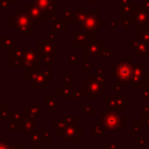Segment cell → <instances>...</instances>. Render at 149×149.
I'll list each match as a JSON object with an SVG mask.
<instances>
[{"mask_svg":"<svg viewBox=\"0 0 149 149\" xmlns=\"http://www.w3.org/2000/svg\"><path fill=\"white\" fill-rule=\"evenodd\" d=\"M8 23L12 27H15L21 36H29L33 31L36 30V24L29 14L23 9H16L14 14L8 16Z\"/></svg>","mask_w":149,"mask_h":149,"instance_id":"cell-1","label":"cell"},{"mask_svg":"<svg viewBox=\"0 0 149 149\" xmlns=\"http://www.w3.org/2000/svg\"><path fill=\"white\" fill-rule=\"evenodd\" d=\"M20 68L24 69V78H27V79H30L34 71L42 69L41 56H40L37 49L35 47L34 48H24L22 64Z\"/></svg>","mask_w":149,"mask_h":149,"instance_id":"cell-2","label":"cell"},{"mask_svg":"<svg viewBox=\"0 0 149 149\" xmlns=\"http://www.w3.org/2000/svg\"><path fill=\"white\" fill-rule=\"evenodd\" d=\"M111 73L115 74V83L120 84H127L132 79V73H133V62L130 57L123 58L120 62L115 64L114 68L109 69Z\"/></svg>","mask_w":149,"mask_h":149,"instance_id":"cell-3","label":"cell"},{"mask_svg":"<svg viewBox=\"0 0 149 149\" xmlns=\"http://www.w3.org/2000/svg\"><path fill=\"white\" fill-rule=\"evenodd\" d=\"M101 125L108 130H119L125 123L126 118L118 111H100Z\"/></svg>","mask_w":149,"mask_h":149,"instance_id":"cell-4","label":"cell"},{"mask_svg":"<svg viewBox=\"0 0 149 149\" xmlns=\"http://www.w3.org/2000/svg\"><path fill=\"white\" fill-rule=\"evenodd\" d=\"M99 16H100V12L98 9H95L93 12H86L85 19L79 24L78 30L90 34V35H94V33L98 29H100V27L105 26V21L101 20Z\"/></svg>","mask_w":149,"mask_h":149,"instance_id":"cell-5","label":"cell"},{"mask_svg":"<svg viewBox=\"0 0 149 149\" xmlns=\"http://www.w3.org/2000/svg\"><path fill=\"white\" fill-rule=\"evenodd\" d=\"M104 91H105V86L95 79V74L94 73L90 72L88 73V78L84 79L83 92L85 94H87L91 100H97L104 93Z\"/></svg>","mask_w":149,"mask_h":149,"instance_id":"cell-6","label":"cell"},{"mask_svg":"<svg viewBox=\"0 0 149 149\" xmlns=\"http://www.w3.org/2000/svg\"><path fill=\"white\" fill-rule=\"evenodd\" d=\"M147 63H133V73L129 81L132 88H143V83L147 77Z\"/></svg>","mask_w":149,"mask_h":149,"instance_id":"cell-7","label":"cell"},{"mask_svg":"<svg viewBox=\"0 0 149 149\" xmlns=\"http://www.w3.org/2000/svg\"><path fill=\"white\" fill-rule=\"evenodd\" d=\"M31 5H34L42 12L44 20L52 21L56 19L57 9L55 0H31Z\"/></svg>","mask_w":149,"mask_h":149,"instance_id":"cell-8","label":"cell"},{"mask_svg":"<svg viewBox=\"0 0 149 149\" xmlns=\"http://www.w3.org/2000/svg\"><path fill=\"white\" fill-rule=\"evenodd\" d=\"M100 38L95 35H90L79 30L72 31V47H86L87 44L99 42Z\"/></svg>","mask_w":149,"mask_h":149,"instance_id":"cell-9","label":"cell"},{"mask_svg":"<svg viewBox=\"0 0 149 149\" xmlns=\"http://www.w3.org/2000/svg\"><path fill=\"white\" fill-rule=\"evenodd\" d=\"M105 48H106V45H105V43L102 41L94 42V43H91V44H87L86 47H84V57H83L84 63L90 62L88 59L91 57L100 58Z\"/></svg>","mask_w":149,"mask_h":149,"instance_id":"cell-10","label":"cell"},{"mask_svg":"<svg viewBox=\"0 0 149 149\" xmlns=\"http://www.w3.org/2000/svg\"><path fill=\"white\" fill-rule=\"evenodd\" d=\"M58 136H62L63 141H77L83 134V127L77 126H64L58 127Z\"/></svg>","mask_w":149,"mask_h":149,"instance_id":"cell-11","label":"cell"},{"mask_svg":"<svg viewBox=\"0 0 149 149\" xmlns=\"http://www.w3.org/2000/svg\"><path fill=\"white\" fill-rule=\"evenodd\" d=\"M130 50H132V52H135L137 57L149 58V42H144L137 36H132Z\"/></svg>","mask_w":149,"mask_h":149,"instance_id":"cell-12","label":"cell"},{"mask_svg":"<svg viewBox=\"0 0 149 149\" xmlns=\"http://www.w3.org/2000/svg\"><path fill=\"white\" fill-rule=\"evenodd\" d=\"M35 48L41 49L51 58L57 57V42L50 41L47 36H41V40L35 43Z\"/></svg>","mask_w":149,"mask_h":149,"instance_id":"cell-13","label":"cell"},{"mask_svg":"<svg viewBox=\"0 0 149 149\" xmlns=\"http://www.w3.org/2000/svg\"><path fill=\"white\" fill-rule=\"evenodd\" d=\"M134 26H144L149 24V10L144 8L142 5H136V9L130 14Z\"/></svg>","mask_w":149,"mask_h":149,"instance_id":"cell-14","label":"cell"},{"mask_svg":"<svg viewBox=\"0 0 149 149\" xmlns=\"http://www.w3.org/2000/svg\"><path fill=\"white\" fill-rule=\"evenodd\" d=\"M43 70L44 69H38V70L33 72L31 77H30V87L31 88H34V90H44L48 86L44 73H43Z\"/></svg>","mask_w":149,"mask_h":149,"instance_id":"cell-15","label":"cell"},{"mask_svg":"<svg viewBox=\"0 0 149 149\" xmlns=\"http://www.w3.org/2000/svg\"><path fill=\"white\" fill-rule=\"evenodd\" d=\"M23 54H24V48L23 47H19V48H14L10 52H9V57H8V64L10 69H14L16 66H21L22 64V58H23Z\"/></svg>","mask_w":149,"mask_h":149,"instance_id":"cell-16","label":"cell"},{"mask_svg":"<svg viewBox=\"0 0 149 149\" xmlns=\"http://www.w3.org/2000/svg\"><path fill=\"white\" fill-rule=\"evenodd\" d=\"M24 10H26V12L29 14V16L34 20L36 27H40V26L42 24V21H44V16H43L42 12H41L37 7H35L34 5L27 3V5L24 6Z\"/></svg>","mask_w":149,"mask_h":149,"instance_id":"cell-17","label":"cell"},{"mask_svg":"<svg viewBox=\"0 0 149 149\" xmlns=\"http://www.w3.org/2000/svg\"><path fill=\"white\" fill-rule=\"evenodd\" d=\"M51 26H52L54 31L56 33L57 37H58V36H62L63 33L68 30V21H65V20H63V19H62V20H58V19L52 20V21H51Z\"/></svg>","mask_w":149,"mask_h":149,"instance_id":"cell-18","label":"cell"},{"mask_svg":"<svg viewBox=\"0 0 149 149\" xmlns=\"http://www.w3.org/2000/svg\"><path fill=\"white\" fill-rule=\"evenodd\" d=\"M0 47H2L5 52H10L15 48V40L12 36H1Z\"/></svg>","mask_w":149,"mask_h":149,"instance_id":"cell-19","label":"cell"},{"mask_svg":"<svg viewBox=\"0 0 149 149\" xmlns=\"http://www.w3.org/2000/svg\"><path fill=\"white\" fill-rule=\"evenodd\" d=\"M22 129L24 130V133H26L27 136H31L35 133V122H34V119L26 116V119H24V121L22 123Z\"/></svg>","mask_w":149,"mask_h":149,"instance_id":"cell-20","label":"cell"},{"mask_svg":"<svg viewBox=\"0 0 149 149\" xmlns=\"http://www.w3.org/2000/svg\"><path fill=\"white\" fill-rule=\"evenodd\" d=\"M120 21H121V24L126 28L127 31L132 30V28L134 27V22H133V19H132L130 14H126V13L120 12Z\"/></svg>","mask_w":149,"mask_h":149,"instance_id":"cell-21","label":"cell"},{"mask_svg":"<svg viewBox=\"0 0 149 149\" xmlns=\"http://www.w3.org/2000/svg\"><path fill=\"white\" fill-rule=\"evenodd\" d=\"M136 36L144 42H149V26L144 24L136 27Z\"/></svg>","mask_w":149,"mask_h":149,"instance_id":"cell-22","label":"cell"},{"mask_svg":"<svg viewBox=\"0 0 149 149\" xmlns=\"http://www.w3.org/2000/svg\"><path fill=\"white\" fill-rule=\"evenodd\" d=\"M72 85H63L61 88L57 90V93L62 95V98L64 100H68V99H72Z\"/></svg>","mask_w":149,"mask_h":149,"instance_id":"cell-23","label":"cell"},{"mask_svg":"<svg viewBox=\"0 0 149 149\" xmlns=\"http://www.w3.org/2000/svg\"><path fill=\"white\" fill-rule=\"evenodd\" d=\"M24 112H26V115H27L28 118L34 119L36 115L40 114V112H41V106H40V105H33V106L27 105Z\"/></svg>","mask_w":149,"mask_h":149,"instance_id":"cell-24","label":"cell"},{"mask_svg":"<svg viewBox=\"0 0 149 149\" xmlns=\"http://www.w3.org/2000/svg\"><path fill=\"white\" fill-rule=\"evenodd\" d=\"M45 106L48 109L55 111L57 108V95L56 94H48L45 97Z\"/></svg>","mask_w":149,"mask_h":149,"instance_id":"cell-25","label":"cell"},{"mask_svg":"<svg viewBox=\"0 0 149 149\" xmlns=\"http://www.w3.org/2000/svg\"><path fill=\"white\" fill-rule=\"evenodd\" d=\"M36 49H37V48H36ZM37 51H38V54H40V56H41V59L44 62L47 69H48V70H51V68H52V58H51L48 54H45L44 51H42L41 49H37Z\"/></svg>","mask_w":149,"mask_h":149,"instance_id":"cell-26","label":"cell"},{"mask_svg":"<svg viewBox=\"0 0 149 149\" xmlns=\"http://www.w3.org/2000/svg\"><path fill=\"white\" fill-rule=\"evenodd\" d=\"M10 111L8 105H0V121H6L9 120Z\"/></svg>","mask_w":149,"mask_h":149,"instance_id":"cell-27","label":"cell"},{"mask_svg":"<svg viewBox=\"0 0 149 149\" xmlns=\"http://www.w3.org/2000/svg\"><path fill=\"white\" fill-rule=\"evenodd\" d=\"M85 14H86L85 10H78V9H77V14H76L74 19L72 20V24H73L74 27H79V24H80V23L83 22V20L85 19Z\"/></svg>","mask_w":149,"mask_h":149,"instance_id":"cell-28","label":"cell"},{"mask_svg":"<svg viewBox=\"0 0 149 149\" xmlns=\"http://www.w3.org/2000/svg\"><path fill=\"white\" fill-rule=\"evenodd\" d=\"M76 14H77V9H64L62 12V17L65 21H69V20L72 21L74 19Z\"/></svg>","mask_w":149,"mask_h":149,"instance_id":"cell-29","label":"cell"},{"mask_svg":"<svg viewBox=\"0 0 149 149\" xmlns=\"http://www.w3.org/2000/svg\"><path fill=\"white\" fill-rule=\"evenodd\" d=\"M73 74L72 73H63L62 74V83L63 85H72Z\"/></svg>","mask_w":149,"mask_h":149,"instance_id":"cell-30","label":"cell"},{"mask_svg":"<svg viewBox=\"0 0 149 149\" xmlns=\"http://www.w3.org/2000/svg\"><path fill=\"white\" fill-rule=\"evenodd\" d=\"M142 126H143L142 122H135V121H133L132 122V135L135 136L137 134V132H140L142 129Z\"/></svg>","mask_w":149,"mask_h":149,"instance_id":"cell-31","label":"cell"},{"mask_svg":"<svg viewBox=\"0 0 149 149\" xmlns=\"http://www.w3.org/2000/svg\"><path fill=\"white\" fill-rule=\"evenodd\" d=\"M93 129H94V133L97 134V136H104V134H105L104 129H105V128L101 127L99 122H97V121L94 122V128H93Z\"/></svg>","mask_w":149,"mask_h":149,"instance_id":"cell-32","label":"cell"},{"mask_svg":"<svg viewBox=\"0 0 149 149\" xmlns=\"http://www.w3.org/2000/svg\"><path fill=\"white\" fill-rule=\"evenodd\" d=\"M41 136H40V134H37V133H34L33 135H31V146H34V147H38L40 144H41Z\"/></svg>","mask_w":149,"mask_h":149,"instance_id":"cell-33","label":"cell"},{"mask_svg":"<svg viewBox=\"0 0 149 149\" xmlns=\"http://www.w3.org/2000/svg\"><path fill=\"white\" fill-rule=\"evenodd\" d=\"M66 61L69 63H72V64L77 63L78 62V54L77 52H69L66 56Z\"/></svg>","mask_w":149,"mask_h":149,"instance_id":"cell-34","label":"cell"},{"mask_svg":"<svg viewBox=\"0 0 149 149\" xmlns=\"http://www.w3.org/2000/svg\"><path fill=\"white\" fill-rule=\"evenodd\" d=\"M109 87H111L112 90H115L116 93H120L121 90H125V88H126V85H125V84H120V83H115V81H114V84H109Z\"/></svg>","mask_w":149,"mask_h":149,"instance_id":"cell-35","label":"cell"},{"mask_svg":"<svg viewBox=\"0 0 149 149\" xmlns=\"http://www.w3.org/2000/svg\"><path fill=\"white\" fill-rule=\"evenodd\" d=\"M114 56H115V52L112 51L109 47H106L102 51V55H101V57H111V58H113Z\"/></svg>","mask_w":149,"mask_h":149,"instance_id":"cell-36","label":"cell"},{"mask_svg":"<svg viewBox=\"0 0 149 149\" xmlns=\"http://www.w3.org/2000/svg\"><path fill=\"white\" fill-rule=\"evenodd\" d=\"M92 69H95V66H94V63L93 62H87V63H84V65H83V72L84 73H87L90 70H92ZM90 73V72H88Z\"/></svg>","mask_w":149,"mask_h":149,"instance_id":"cell-37","label":"cell"},{"mask_svg":"<svg viewBox=\"0 0 149 149\" xmlns=\"http://www.w3.org/2000/svg\"><path fill=\"white\" fill-rule=\"evenodd\" d=\"M108 24H109V30L111 31H114L116 29V27H119L121 24V21L120 20H111L108 22Z\"/></svg>","mask_w":149,"mask_h":149,"instance_id":"cell-38","label":"cell"},{"mask_svg":"<svg viewBox=\"0 0 149 149\" xmlns=\"http://www.w3.org/2000/svg\"><path fill=\"white\" fill-rule=\"evenodd\" d=\"M43 73H44V77H45V80H47V84L49 85V84H51V81H52V72H51V70H43Z\"/></svg>","mask_w":149,"mask_h":149,"instance_id":"cell-39","label":"cell"},{"mask_svg":"<svg viewBox=\"0 0 149 149\" xmlns=\"http://www.w3.org/2000/svg\"><path fill=\"white\" fill-rule=\"evenodd\" d=\"M83 94H84L83 90H73V92H72V99H74V100L81 99L83 98Z\"/></svg>","mask_w":149,"mask_h":149,"instance_id":"cell-40","label":"cell"},{"mask_svg":"<svg viewBox=\"0 0 149 149\" xmlns=\"http://www.w3.org/2000/svg\"><path fill=\"white\" fill-rule=\"evenodd\" d=\"M10 7V2L8 0H0V10H7Z\"/></svg>","mask_w":149,"mask_h":149,"instance_id":"cell-41","label":"cell"},{"mask_svg":"<svg viewBox=\"0 0 149 149\" xmlns=\"http://www.w3.org/2000/svg\"><path fill=\"white\" fill-rule=\"evenodd\" d=\"M95 79H97L99 83H101L102 85H105V84H111L109 78H107L105 74H104V76H100V77H97V76H95Z\"/></svg>","mask_w":149,"mask_h":149,"instance_id":"cell-42","label":"cell"},{"mask_svg":"<svg viewBox=\"0 0 149 149\" xmlns=\"http://www.w3.org/2000/svg\"><path fill=\"white\" fill-rule=\"evenodd\" d=\"M94 114V112H93V107L91 106V105H86L85 107H84V115H90V116H92Z\"/></svg>","mask_w":149,"mask_h":149,"instance_id":"cell-43","label":"cell"},{"mask_svg":"<svg viewBox=\"0 0 149 149\" xmlns=\"http://www.w3.org/2000/svg\"><path fill=\"white\" fill-rule=\"evenodd\" d=\"M40 136H41V140L44 141V142H49L51 140V134L48 133V132H43V133H40Z\"/></svg>","mask_w":149,"mask_h":149,"instance_id":"cell-44","label":"cell"},{"mask_svg":"<svg viewBox=\"0 0 149 149\" xmlns=\"http://www.w3.org/2000/svg\"><path fill=\"white\" fill-rule=\"evenodd\" d=\"M8 142V137L0 140V149H9V144H7Z\"/></svg>","mask_w":149,"mask_h":149,"instance_id":"cell-45","label":"cell"},{"mask_svg":"<svg viewBox=\"0 0 149 149\" xmlns=\"http://www.w3.org/2000/svg\"><path fill=\"white\" fill-rule=\"evenodd\" d=\"M105 149H120L119 143H105Z\"/></svg>","mask_w":149,"mask_h":149,"instance_id":"cell-46","label":"cell"},{"mask_svg":"<svg viewBox=\"0 0 149 149\" xmlns=\"http://www.w3.org/2000/svg\"><path fill=\"white\" fill-rule=\"evenodd\" d=\"M47 37H48L50 41L56 42V37H57V35H56L55 31H50V30H48V31H47Z\"/></svg>","mask_w":149,"mask_h":149,"instance_id":"cell-47","label":"cell"},{"mask_svg":"<svg viewBox=\"0 0 149 149\" xmlns=\"http://www.w3.org/2000/svg\"><path fill=\"white\" fill-rule=\"evenodd\" d=\"M104 72H105V69H102V68H95L93 73L97 77H100V76H104Z\"/></svg>","mask_w":149,"mask_h":149,"instance_id":"cell-48","label":"cell"},{"mask_svg":"<svg viewBox=\"0 0 149 149\" xmlns=\"http://www.w3.org/2000/svg\"><path fill=\"white\" fill-rule=\"evenodd\" d=\"M142 99L149 100V88H143L142 90Z\"/></svg>","mask_w":149,"mask_h":149,"instance_id":"cell-49","label":"cell"},{"mask_svg":"<svg viewBox=\"0 0 149 149\" xmlns=\"http://www.w3.org/2000/svg\"><path fill=\"white\" fill-rule=\"evenodd\" d=\"M116 5H120L121 7L125 6V5H129L130 3V0H114Z\"/></svg>","mask_w":149,"mask_h":149,"instance_id":"cell-50","label":"cell"},{"mask_svg":"<svg viewBox=\"0 0 149 149\" xmlns=\"http://www.w3.org/2000/svg\"><path fill=\"white\" fill-rule=\"evenodd\" d=\"M149 115V105L142 106V116H148Z\"/></svg>","mask_w":149,"mask_h":149,"instance_id":"cell-51","label":"cell"},{"mask_svg":"<svg viewBox=\"0 0 149 149\" xmlns=\"http://www.w3.org/2000/svg\"><path fill=\"white\" fill-rule=\"evenodd\" d=\"M142 123L144 126H147V128L149 130V115L148 116H142Z\"/></svg>","mask_w":149,"mask_h":149,"instance_id":"cell-52","label":"cell"},{"mask_svg":"<svg viewBox=\"0 0 149 149\" xmlns=\"http://www.w3.org/2000/svg\"><path fill=\"white\" fill-rule=\"evenodd\" d=\"M143 88H149V73H147V77H146V79H144ZM143 88H142V90H143Z\"/></svg>","mask_w":149,"mask_h":149,"instance_id":"cell-53","label":"cell"},{"mask_svg":"<svg viewBox=\"0 0 149 149\" xmlns=\"http://www.w3.org/2000/svg\"><path fill=\"white\" fill-rule=\"evenodd\" d=\"M9 149H22V148H20L19 143H10L9 144Z\"/></svg>","mask_w":149,"mask_h":149,"instance_id":"cell-54","label":"cell"},{"mask_svg":"<svg viewBox=\"0 0 149 149\" xmlns=\"http://www.w3.org/2000/svg\"><path fill=\"white\" fill-rule=\"evenodd\" d=\"M142 6L149 10V0H143V3H142Z\"/></svg>","mask_w":149,"mask_h":149,"instance_id":"cell-55","label":"cell"},{"mask_svg":"<svg viewBox=\"0 0 149 149\" xmlns=\"http://www.w3.org/2000/svg\"><path fill=\"white\" fill-rule=\"evenodd\" d=\"M88 1L93 5H99V2H100V0H88Z\"/></svg>","mask_w":149,"mask_h":149,"instance_id":"cell-56","label":"cell"},{"mask_svg":"<svg viewBox=\"0 0 149 149\" xmlns=\"http://www.w3.org/2000/svg\"><path fill=\"white\" fill-rule=\"evenodd\" d=\"M78 10H84V5L83 3H79L78 5Z\"/></svg>","mask_w":149,"mask_h":149,"instance_id":"cell-57","label":"cell"},{"mask_svg":"<svg viewBox=\"0 0 149 149\" xmlns=\"http://www.w3.org/2000/svg\"><path fill=\"white\" fill-rule=\"evenodd\" d=\"M72 3L73 5H79V0H72Z\"/></svg>","mask_w":149,"mask_h":149,"instance_id":"cell-58","label":"cell"},{"mask_svg":"<svg viewBox=\"0 0 149 149\" xmlns=\"http://www.w3.org/2000/svg\"><path fill=\"white\" fill-rule=\"evenodd\" d=\"M9 2H10V5H14L15 3V0H8Z\"/></svg>","mask_w":149,"mask_h":149,"instance_id":"cell-59","label":"cell"},{"mask_svg":"<svg viewBox=\"0 0 149 149\" xmlns=\"http://www.w3.org/2000/svg\"><path fill=\"white\" fill-rule=\"evenodd\" d=\"M0 42H1V36H0Z\"/></svg>","mask_w":149,"mask_h":149,"instance_id":"cell-60","label":"cell"},{"mask_svg":"<svg viewBox=\"0 0 149 149\" xmlns=\"http://www.w3.org/2000/svg\"><path fill=\"white\" fill-rule=\"evenodd\" d=\"M148 26H149V24H148Z\"/></svg>","mask_w":149,"mask_h":149,"instance_id":"cell-61","label":"cell"}]
</instances>
